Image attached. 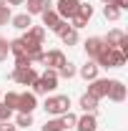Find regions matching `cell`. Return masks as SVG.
<instances>
[{
    "instance_id": "1",
    "label": "cell",
    "mask_w": 128,
    "mask_h": 131,
    "mask_svg": "<svg viewBox=\"0 0 128 131\" xmlns=\"http://www.w3.org/2000/svg\"><path fill=\"white\" fill-rule=\"evenodd\" d=\"M96 63H98V68H118V66L126 63V56L118 48H108V46H106V48L98 53Z\"/></svg>"
},
{
    "instance_id": "2",
    "label": "cell",
    "mask_w": 128,
    "mask_h": 131,
    "mask_svg": "<svg viewBox=\"0 0 128 131\" xmlns=\"http://www.w3.org/2000/svg\"><path fill=\"white\" fill-rule=\"evenodd\" d=\"M43 108H45V114H50V116H63L65 111L70 108V98L68 96H48L45 103H43Z\"/></svg>"
},
{
    "instance_id": "3",
    "label": "cell",
    "mask_w": 128,
    "mask_h": 131,
    "mask_svg": "<svg viewBox=\"0 0 128 131\" xmlns=\"http://www.w3.org/2000/svg\"><path fill=\"white\" fill-rule=\"evenodd\" d=\"M78 8H80V0H58L53 10L63 18V20H70L73 15H78Z\"/></svg>"
},
{
    "instance_id": "4",
    "label": "cell",
    "mask_w": 128,
    "mask_h": 131,
    "mask_svg": "<svg viewBox=\"0 0 128 131\" xmlns=\"http://www.w3.org/2000/svg\"><path fill=\"white\" fill-rule=\"evenodd\" d=\"M38 78V73H35V68L28 66V68H15L13 71V81H18L20 86H33Z\"/></svg>"
},
{
    "instance_id": "5",
    "label": "cell",
    "mask_w": 128,
    "mask_h": 131,
    "mask_svg": "<svg viewBox=\"0 0 128 131\" xmlns=\"http://www.w3.org/2000/svg\"><path fill=\"white\" fill-rule=\"evenodd\" d=\"M108 86H111V81H108V78H93V81H91V86H88V96H93V98L108 96Z\"/></svg>"
},
{
    "instance_id": "6",
    "label": "cell",
    "mask_w": 128,
    "mask_h": 131,
    "mask_svg": "<svg viewBox=\"0 0 128 131\" xmlns=\"http://www.w3.org/2000/svg\"><path fill=\"white\" fill-rule=\"evenodd\" d=\"M38 106V101H35V93H18V111L20 114H33V108Z\"/></svg>"
},
{
    "instance_id": "7",
    "label": "cell",
    "mask_w": 128,
    "mask_h": 131,
    "mask_svg": "<svg viewBox=\"0 0 128 131\" xmlns=\"http://www.w3.org/2000/svg\"><path fill=\"white\" fill-rule=\"evenodd\" d=\"M43 63L48 66V68H53V71H58V68L65 63L63 50H48V53H45V58H43Z\"/></svg>"
},
{
    "instance_id": "8",
    "label": "cell",
    "mask_w": 128,
    "mask_h": 131,
    "mask_svg": "<svg viewBox=\"0 0 128 131\" xmlns=\"http://www.w3.org/2000/svg\"><path fill=\"white\" fill-rule=\"evenodd\" d=\"M108 98L116 101V103H121V101L126 98V86L121 81H111V86H108Z\"/></svg>"
},
{
    "instance_id": "9",
    "label": "cell",
    "mask_w": 128,
    "mask_h": 131,
    "mask_svg": "<svg viewBox=\"0 0 128 131\" xmlns=\"http://www.w3.org/2000/svg\"><path fill=\"white\" fill-rule=\"evenodd\" d=\"M75 129L78 131H96L98 129V121H96V114H85L75 121Z\"/></svg>"
},
{
    "instance_id": "10",
    "label": "cell",
    "mask_w": 128,
    "mask_h": 131,
    "mask_svg": "<svg viewBox=\"0 0 128 131\" xmlns=\"http://www.w3.org/2000/svg\"><path fill=\"white\" fill-rule=\"evenodd\" d=\"M103 48H106L103 38H88V40H85V53H88V56H91L93 61L98 58V53H100Z\"/></svg>"
},
{
    "instance_id": "11",
    "label": "cell",
    "mask_w": 128,
    "mask_h": 131,
    "mask_svg": "<svg viewBox=\"0 0 128 131\" xmlns=\"http://www.w3.org/2000/svg\"><path fill=\"white\" fill-rule=\"evenodd\" d=\"M38 78H40V81L45 83V88H48V93H50V91H55V88H58V73H55L53 68H45V73H43V76H38Z\"/></svg>"
},
{
    "instance_id": "12",
    "label": "cell",
    "mask_w": 128,
    "mask_h": 131,
    "mask_svg": "<svg viewBox=\"0 0 128 131\" xmlns=\"http://www.w3.org/2000/svg\"><path fill=\"white\" fill-rule=\"evenodd\" d=\"M48 8H53L50 0H28V15H38V13H43Z\"/></svg>"
},
{
    "instance_id": "13",
    "label": "cell",
    "mask_w": 128,
    "mask_h": 131,
    "mask_svg": "<svg viewBox=\"0 0 128 131\" xmlns=\"http://www.w3.org/2000/svg\"><path fill=\"white\" fill-rule=\"evenodd\" d=\"M40 15H43V23L48 25L50 30H55V28H58V23L63 20V18H60V15H58V13H55V10H53V8H48V10H43Z\"/></svg>"
},
{
    "instance_id": "14",
    "label": "cell",
    "mask_w": 128,
    "mask_h": 131,
    "mask_svg": "<svg viewBox=\"0 0 128 131\" xmlns=\"http://www.w3.org/2000/svg\"><path fill=\"white\" fill-rule=\"evenodd\" d=\"M80 76H83L85 81H93V78H98V63H96V61H88L85 66H80Z\"/></svg>"
},
{
    "instance_id": "15",
    "label": "cell",
    "mask_w": 128,
    "mask_h": 131,
    "mask_svg": "<svg viewBox=\"0 0 128 131\" xmlns=\"http://www.w3.org/2000/svg\"><path fill=\"white\" fill-rule=\"evenodd\" d=\"M80 108H83L85 114H96V108H98V98L88 96V93H83V96H80Z\"/></svg>"
},
{
    "instance_id": "16",
    "label": "cell",
    "mask_w": 128,
    "mask_h": 131,
    "mask_svg": "<svg viewBox=\"0 0 128 131\" xmlns=\"http://www.w3.org/2000/svg\"><path fill=\"white\" fill-rule=\"evenodd\" d=\"M58 35L63 38V43H65V46H75V43H78V30H73L70 25H65V28L58 33Z\"/></svg>"
},
{
    "instance_id": "17",
    "label": "cell",
    "mask_w": 128,
    "mask_h": 131,
    "mask_svg": "<svg viewBox=\"0 0 128 131\" xmlns=\"http://www.w3.org/2000/svg\"><path fill=\"white\" fill-rule=\"evenodd\" d=\"M10 20H13V25H15L18 30H28V28L33 25V20H30V15H28V13H20V15H13Z\"/></svg>"
},
{
    "instance_id": "18",
    "label": "cell",
    "mask_w": 128,
    "mask_h": 131,
    "mask_svg": "<svg viewBox=\"0 0 128 131\" xmlns=\"http://www.w3.org/2000/svg\"><path fill=\"white\" fill-rule=\"evenodd\" d=\"M55 73H58L60 78H73V76H75V66L70 63V61H65V63L60 66V68H58Z\"/></svg>"
},
{
    "instance_id": "19",
    "label": "cell",
    "mask_w": 128,
    "mask_h": 131,
    "mask_svg": "<svg viewBox=\"0 0 128 131\" xmlns=\"http://www.w3.org/2000/svg\"><path fill=\"white\" fill-rule=\"evenodd\" d=\"M25 35H28V38H33V40H38V43H43V38H45V30H43L40 25H30Z\"/></svg>"
},
{
    "instance_id": "20",
    "label": "cell",
    "mask_w": 128,
    "mask_h": 131,
    "mask_svg": "<svg viewBox=\"0 0 128 131\" xmlns=\"http://www.w3.org/2000/svg\"><path fill=\"white\" fill-rule=\"evenodd\" d=\"M60 121H63V129H73V126H75V121H78V116L70 114V111H65V114L60 116Z\"/></svg>"
},
{
    "instance_id": "21",
    "label": "cell",
    "mask_w": 128,
    "mask_h": 131,
    "mask_svg": "<svg viewBox=\"0 0 128 131\" xmlns=\"http://www.w3.org/2000/svg\"><path fill=\"white\" fill-rule=\"evenodd\" d=\"M103 15L108 18V20H118V15H121V10H118L116 5H111V3H108V5L103 8Z\"/></svg>"
},
{
    "instance_id": "22",
    "label": "cell",
    "mask_w": 128,
    "mask_h": 131,
    "mask_svg": "<svg viewBox=\"0 0 128 131\" xmlns=\"http://www.w3.org/2000/svg\"><path fill=\"white\" fill-rule=\"evenodd\" d=\"M43 131H63V121L60 118H50V121H45Z\"/></svg>"
},
{
    "instance_id": "23",
    "label": "cell",
    "mask_w": 128,
    "mask_h": 131,
    "mask_svg": "<svg viewBox=\"0 0 128 131\" xmlns=\"http://www.w3.org/2000/svg\"><path fill=\"white\" fill-rule=\"evenodd\" d=\"M3 103H5L8 108H15V106H18V93H15V91L5 93V96H3Z\"/></svg>"
},
{
    "instance_id": "24",
    "label": "cell",
    "mask_w": 128,
    "mask_h": 131,
    "mask_svg": "<svg viewBox=\"0 0 128 131\" xmlns=\"http://www.w3.org/2000/svg\"><path fill=\"white\" fill-rule=\"evenodd\" d=\"M85 25H88L85 18H80V15H73V18H70V28H73V30H80V28H85Z\"/></svg>"
},
{
    "instance_id": "25",
    "label": "cell",
    "mask_w": 128,
    "mask_h": 131,
    "mask_svg": "<svg viewBox=\"0 0 128 131\" xmlns=\"http://www.w3.org/2000/svg\"><path fill=\"white\" fill-rule=\"evenodd\" d=\"M8 20H10V5L0 3V25H5Z\"/></svg>"
},
{
    "instance_id": "26",
    "label": "cell",
    "mask_w": 128,
    "mask_h": 131,
    "mask_svg": "<svg viewBox=\"0 0 128 131\" xmlns=\"http://www.w3.org/2000/svg\"><path fill=\"white\" fill-rule=\"evenodd\" d=\"M78 15H80V18H85V20H91V15H93V8H91V5H85V3H80Z\"/></svg>"
},
{
    "instance_id": "27",
    "label": "cell",
    "mask_w": 128,
    "mask_h": 131,
    "mask_svg": "<svg viewBox=\"0 0 128 131\" xmlns=\"http://www.w3.org/2000/svg\"><path fill=\"white\" fill-rule=\"evenodd\" d=\"M18 126H23V129L33 126V116L30 114H20V116H18Z\"/></svg>"
},
{
    "instance_id": "28",
    "label": "cell",
    "mask_w": 128,
    "mask_h": 131,
    "mask_svg": "<svg viewBox=\"0 0 128 131\" xmlns=\"http://www.w3.org/2000/svg\"><path fill=\"white\" fill-rule=\"evenodd\" d=\"M8 53H10V43L0 38V61H5V58H8Z\"/></svg>"
},
{
    "instance_id": "29",
    "label": "cell",
    "mask_w": 128,
    "mask_h": 131,
    "mask_svg": "<svg viewBox=\"0 0 128 131\" xmlns=\"http://www.w3.org/2000/svg\"><path fill=\"white\" fill-rule=\"evenodd\" d=\"M10 116H13V108H8L5 103H0V121H10Z\"/></svg>"
},
{
    "instance_id": "30",
    "label": "cell",
    "mask_w": 128,
    "mask_h": 131,
    "mask_svg": "<svg viewBox=\"0 0 128 131\" xmlns=\"http://www.w3.org/2000/svg\"><path fill=\"white\" fill-rule=\"evenodd\" d=\"M43 58H45V53H43V50H38V53H33V56H30V63H40Z\"/></svg>"
},
{
    "instance_id": "31",
    "label": "cell",
    "mask_w": 128,
    "mask_h": 131,
    "mask_svg": "<svg viewBox=\"0 0 128 131\" xmlns=\"http://www.w3.org/2000/svg\"><path fill=\"white\" fill-rule=\"evenodd\" d=\"M111 5H116L118 10H123V8H128V0H108Z\"/></svg>"
},
{
    "instance_id": "32",
    "label": "cell",
    "mask_w": 128,
    "mask_h": 131,
    "mask_svg": "<svg viewBox=\"0 0 128 131\" xmlns=\"http://www.w3.org/2000/svg\"><path fill=\"white\" fill-rule=\"evenodd\" d=\"M0 131H15V126L10 121H0Z\"/></svg>"
},
{
    "instance_id": "33",
    "label": "cell",
    "mask_w": 128,
    "mask_h": 131,
    "mask_svg": "<svg viewBox=\"0 0 128 131\" xmlns=\"http://www.w3.org/2000/svg\"><path fill=\"white\" fill-rule=\"evenodd\" d=\"M23 0H5V5H20Z\"/></svg>"
},
{
    "instance_id": "34",
    "label": "cell",
    "mask_w": 128,
    "mask_h": 131,
    "mask_svg": "<svg viewBox=\"0 0 128 131\" xmlns=\"http://www.w3.org/2000/svg\"><path fill=\"white\" fill-rule=\"evenodd\" d=\"M103 3H108V0H103Z\"/></svg>"
}]
</instances>
